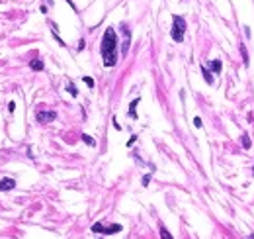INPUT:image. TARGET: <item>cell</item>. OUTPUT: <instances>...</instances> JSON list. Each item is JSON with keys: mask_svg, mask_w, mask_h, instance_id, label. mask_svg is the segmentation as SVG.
<instances>
[{"mask_svg": "<svg viewBox=\"0 0 254 239\" xmlns=\"http://www.w3.org/2000/svg\"><path fill=\"white\" fill-rule=\"evenodd\" d=\"M43 61H41V59H31L29 61V69H31V71H43Z\"/></svg>", "mask_w": 254, "mask_h": 239, "instance_id": "cell-8", "label": "cell"}, {"mask_svg": "<svg viewBox=\"0 0 254 239\" xmlns=\"http://www.w3.org/2000/svg\"><path fill=\"white\" fill-rule=\"evenodd\" d=\"M160 237H166V239H170L172 235H170V233H168V231L164 229V227H162V225H160Z\"/></svg>", "mask_w": 254, "mask_h": 239, "instance_id": "cell-17", "label": "cell"}, {"mask_svg": "<svg viewBox=\"0 0 254 239\" xmlns=\"http://www.w3.org/2000/svg\"><path fill=\"white\" fill-rule=\"evenodd\" d=\"M82 141L86 143V145H90V147H96V141H94V139H92V137H90V135H86V133L82 135Z\"/></svg>", "mask_w": 254, "mask_h": 239, "instance_id": "cell-11", "label": "cell"}, {"mask_svg": "<svg viewBox=\"0 0 254 239\" xmlns=\"http://www.w3.org/2000/svg\"><path fill=\"white\" fill-rule=\"evenodd\" d=\"M82 49H84V39L78 41V51H82Z\"/></svg>", "mask_w": 254, "mask_h": 239, "instance_id": "cell-20", "label": "cell"}, {"mask_svg": "<svg viewBox=\"0 0 254 239\" xmlns=\"http://www.w3.org/2000/svg\"><path fill=\"white\" fill-rule=\"evenodd\" d=\"M100 53H102V61L106 67H115V63H117V35H115L114 28H108L104 31Z\"/></svg>", "mask_w": 254, "mask_h": 239, "instance_id": "cell-1", "label": "cell"}, {"mask_svg": "<svg viewBox=\"0 0 254 239\" xmlns=\"http://www.w3.org/2000/svg\"><path fill=\"white\" fill-rule=\"evenodd\" d=\"M202 75H203V78H205V82H207V84H213V77H211V73L203 65H202Z\"/></svg>", "mask_w": 254, "mask_h": 239, "instance_id": "cell-10", "label": "cell"}, {"mask_svg": "<svg viewBox=\"0 0 254 239\" xmlns=\"http://www.w3.org/2000/svg\"><path fill=\"white\" fill-rule=\"evenodd\" d=\"M57 118V112H53V110H39L37 114H35V120L39 121V124H49Z\"/></svg>", "mask_w": 254, "mask_h": 239, "instance_id": "cell-5", "label": "cell"}, {"mask_svg": "<svg viewBox=\"0 0 254 239\" xmlns=\"http://www.w3.org/2000/svg\"><path fill=\"white\" fill-rule=\"evenodd\" d=\"M250 145H252L250 137H248V135H244V137H242V147H244V149H250Z\"/></svg>", "mask_w": 254, "mask_h": 239, "instance_id": "cell-14", "label": "cell"}, {"mask_svg": "<svg viewBox=\"0 0 254 239\" xmlns=\"http://www.w3.org/2000/svg\"><path fill=\"white\" fill-rule=\"evenodd\" d=\"M114 127H115V129H121V125L117 124V120H115V118H114Z\"/></svg>", "mask_w": 254, "mask_h": 239, "instance_id": "cell-22", "label": "cell"}, {"mask_svg": "<svg viewBox=\"0 0 254 239\" xmlns=\"http://www.w3.org/2000/svg\"><path fill=\"white\" fill-rule=\"evenodd\" d=\"M67 90H68V94H71V96H78V90H76L75 84H67Z\"/></svg>", "mask_w": 254, "mask_h": 239, "instance_id": "cell-13", "label": "cell"}, {"mask_svg": "<svg viewBox=\"0 0 254 239\" xmlns=\"http://www.w3.org/2000/svg\"><path fill=\"white\" fill-rule=\"evenodd\" d=\"M8 110H10V112H14V110H16V104L10 102V104H8Z\"/></svg>", "mask_w": 254, "mask_h": 239, "instance_id": "cell-21", "label": "cell"}, {"mask_svg": "<svg viewBox=\"0 0 254 239\" xmlns=\"http://www.w3.org/2000/svg\"><path fill=\"white\" fill-rule=\"evenodd\" d=\"M152 174V173H151ZM151 174H145L143 177V186H149V182H151Z\"/></svg>", "mask_w": 254, "mask_h": 239, "instance_id": "cell-16", "label": "cell"}, {"mask_svg": "<svg viewBox=\"0 0 254 239\" xmlns=\"http://www.w3.org/2000/svg\"><path fill=\"white\" fill-rule=\"evenodd\" d=\"M137 141V135H131V139L129 141H127V147H131V145H133V143Z\"/></svg>", "mask_w": 254, "mask_h": 239, "instance_id": "cell-19", "label": "cell"}, {"mask_svg": "<svg viewBox=\"0 0 254 239\" xmlns=\"http://www.w3.org/2000/svg\"><path fill=\"white\" fill-rule=\"evenodd\" d=\"M184 34H186V20L182 16L174 14L172 16V30H170V35L176 43H182L184 41Z\"/></svg>", "mask_w": 254, "mask_h": 239, "instance_id": "cell-2", "label": "cell"}, {"mask_svg": "<svg viewBox=\"0 0 254 239\" xmlns=\"http://www.w3.org/2000/svg\"><path fill=\"white\" fill-rule=\"evenodd\" d=\"M194 125L195 127H202L203 124H202V118H198V116H195V118H194Z\"/></svg>", "mask_w": 254, "mask_h": 239, "instance_id": "cell-18", "label": "cell"}, {"mask_svg": "<svg viewBox=\"0 0 254 239\" xmlns=\"http://www.w3.org/2000/svg\"><path fill=\"white\" fill-rule=\"evenodd\" d=\"M209 67H211V71H213L215 75H219V73H221V69H223V63H221L219 59H213V61L209 63Z\"/></svg>", "mask_w": 254, "mask_h": 239, "instance_id": "cell-9", "label": "cell"}, {"mask_svg": "<svg viewBox=\"0 0 254 239\" xmlns=\"http://www.w3.org/2000/svg\"><path fill=\"white\" fill-rule=\"evenodd\" d=\"M51 2H53V0H47V4H51Z\"/></svg>", "mask_w": 254, "mask_h": 239, "instance_id": "cell-23", "label": "cell"}, {"mask_svg": "<svg viewBox=\"0 0 254 239\" xmlns=\"http://www.w3.org/2000/svg\"><path fill=\"white\" fill-rule=\"evenodd\" d=\"M14 188H16L14 178H2L0 180V192H4V190H14Z\"/></svg>", "mask_w": 254, "mask_h": 239, "instance_id": "cell-6", "label": "cell"}, {"mask_svg": "<svg viewBox=\"0 0 254 239\" xmlns=\"http://www.w3.org/2000/svg\"><path fill=\"white\" fill-rule=\"evenodd\" d=\"M82 81L86 82V84H88L90 88H94V78H90V77H82Z\"/></svg>", "mask_w": 254, "mask_h": 239, "instance_id": "cell-15", "label": "cell"}, {"mask_svg": "<svg viewBox=\"0 0 254 239\" xmlns=\"http://www.w3.org/2000/svg\"><path fill=\"white\" fill-rule=\"evenodd\" d=\"M252 174H254V171H252Z\"/></svg>", "mask_w": 254, "mask_h": 239, "instance_id": "cell-24", "label": "cell"}, {"mask_svg": "<svg viewBox=\"0 0 254 239\" xmlns=\"http://www.w3.org/2000/svg\"><path fill=\"white\" fill-rule=\"evenodd\" d=\"M241 55H242V61H244V67H248V51H246L244 45L241 47Z\"/></svg>", "mask_w": 254, "mask_h": 239, "instance_id": "cell-12", "label": "cell"}, {"mask_svg": "<svg viewBox=\"0 0 254 239\" xmlns=\"http://www.w3.org/2000/svg\"><path fill=\"white\" fill-rule=\"evenodd\" d=\"M139 102H141V98H135L133 102L129 104V112H127V114H129L133 120H137V104H139Z\"/></svg>", "mask_w": 254, "mask_h": 239, "instance_id": "cell-7", "label": "cell"}, {"mask_svg": "<svg viewBox=\"0 0 254 239\" xmlns=\"http://www.w3.org/2000/svg\"><path fill=\"white\" fill-rule=\"evenodd\" d=\"M121 28V34H123V43H121V55H127V51H129V45H131V30L127 28L125 24L119 26Z\"/></svg>", "mask_w": 254, "mask_h": 239, "instance_id": "cell-4", "label": "cell"}, {"mask_svg": "<svg viewBox=\"0 0 254 239\" xmlns=\"http://www.w3.org/2000/svg\"><path fill=\"white\" fill-rule=\"evenodd\" d=\"M123 227H121L119 224H112V225H104V224H94L92 225V231L94 233H102V235H114V233H119Z\"/></svg>", "mask_w": 254, "mask_h": 239, "instance_id": "cell-3", "label": "cell"}]
</instances>
